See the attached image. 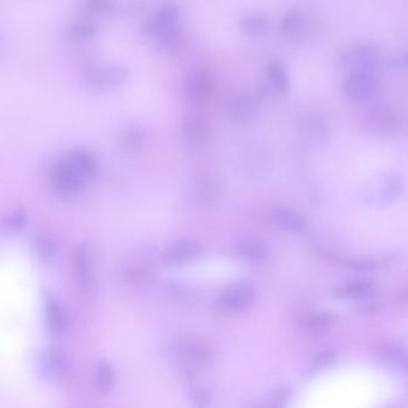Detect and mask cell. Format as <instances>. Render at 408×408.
Wrapping results in <instances>:
<instances>
[{
  "label": "cell",
  "mask_w": 408,
  "mask_h": 408,
  "mask_svg": "<svg viewBox=\"0 0 408 408\" xmlns=\"http://www.w3.org/2000/svg\"><path fill=\"white\" fill-rule=\"evenodd\" d=\"M402 190L404 181L399 174H379L364 187V202L370 206H388L400 198Z\"/></svg>",
  "instance_id": "cell-1"
},
{
  "label": "cell",
  "mask_w": 408,
  "mask_h": 408,
  "mask_svg": "<svg viewBox=\"0 0 408 408\" xmlns=\"http://www.w3.org/2000/svg\"><path fill=\"white\" fill-rule=\"evenodd\" d=\"M180 8L176 5H163L145 23V35L164 43H173L180 35Z\"/></svg>",
  "instance_id": "cell-2"
},
{
  "label": "cell",
  "mask_w": 408,
  "mask_h": 408,
  "mask_svg": "<svg viewBox=\"0 0 408 408\" xmlns=\"http://www.w3.org/2000/svg\"><path fill=\"white\" fill-rule=\"evenodd\" d=\"M342 67L347 73L372 74L379 66V57L371 45L357 43L351 45L340 57Z\"/></svg>",
  "instance_id": "cell-3"
},
{
  "label": "cell",
  "mask_w": 408,
  "mask_h": 408,
  "mask_svg": "<svg viewBox=\"0 0 408 408\" xmlns=\"http://www.w3.org/2000/svg\"><path fill=\"white\" fill-rule=\"evenodd\" d=\"M176 356L188 375H193L210 363L211 351L198 339H185L176 347Z\"/></svg>",
  "instance_id": "cell-4"
},
{
  "label": "cell",
  "mask_w": 408,
  "mask_h": 408,
  "mask_svg": "<svg viewBox=\"0 0 408 408\" xmlns=\"http://www.w3.org/2000/svg\"><path fill=\"white\" fill-rule=\"evenodd\" d=\"M87 178L65 158L55 164L52 171V185L60 197H73L82 190Z\"/></svg>",
  "instance_id": "cell-5"
},
{
  "label": "cell",
  "mask_w": 408,
  "mask_h": 408,
  "mask_svg": "<svg viewBox=\"0 0 408 408\" xmlns=\"http://www.w3.org/2000/svg\"><path fill=\"white\" fill-rule=\"evenodd\" d=\"M362 125L367 132L377 136H389L401 127L400 116L387 107L371 108L362 118Z\"/></svg>",
  "instance_id": "cell-6"
},
{
  "label": "cell",
  "mask_w": 408,
  "mask_h": 408,
  "mask_svg": "<svg viewBox=\"0 0 408 408\" xmlns=\"http://www.w3.org/2000/svg\"><path fill=\"white\" fill-rule=\"evenodd\" d=\"M74 272L79 288L87 296L94 295L96 290L95 256L90 244H84L77 249L74 255Z\"/></svg>",
  "instance_id": "cell-7"
},
{
  "label": "cell",
  "mask_w": 408,
  "mask_h": 408,
  "mask_svg": "<svg viewBox=\"0 0 408 408\" xmlns=\"http://www.w3.org/2000/svg\"><path fill=\"white\" fill-rule=\"evenodd\" d=\"M190 199L199 210H215L220 199V183L211 175H199L192 183Z\"/></svg>",
  "instance_id": "cell-8"
},
{
  "label": "cell",
  "mask_w": 408,
  "mask_h": 408,
  "mask_svg": "<svg viewBox=\"0 0 408 408\" xmlns=\"http://www.w3.org/2000/svg\"><path fill=\"white\" fill-rule=\"evenodd\" d=\"M255 289L248 283H237L227 288L219 298L223 309L239 313L248 309L255 300Z\"/></svg>",
  "instance_id": "cell-9"
},
{
  "label": "cell",
  "mask_w": 408,
  "mask_h": 408,
  "mask_svg": "<svg viewBox=\"0 0 408 408\" xmlns=\"http://www.w3.org/2000/svg\"><path fill=\"white\" fill-rule=\"evenodd\" d=\"M128 72L124 67H97L87 74V82L97 90L111 91L122 87L127 80Z\"/></svg>",
  "instance_id": "cell-10"
},
{
  "label": "cell",
  "mask_w": 408,
  "mask_h": 408,
  "mask_svg": "<svg viewBox=\"0 0 408 408\" xmlns=\"http://www.w3.org/2000/svg\"><path fill=\"white\" fill-rule=\"evenodd\" d=\"M227 114L234 124H252L260 114L259 99L251 95L235 96L227 104Z\"/></svg>",
  "instance_id": "cell-11"
},
{
  "label": "cell",
  "mask_w": 408,
  "mask_h": 408,
  "mask_svg": "<svg viewBox=\"0 0 408 408\" xmlns=\"http://www.w3.org/2000/svg\"><path fill=\"white\" fill-rule=\"evenodd\" d=\"M202 252V244L198 241L182 239L167 248L162 253L161 260L167 266H176L197 259Z\"/></svg>",
  "instance_id": "cell-12"
},
{
  "label": "cell",
  "mask_w": 408,
  "mask_h": 408,
  "mask_svg": "<svg viewBox=\"0 0 408 408\" xmlns=\"http://www.w3.org/2000/svg\"><path fill=\"white\" fill-rule=\"evenodd\" d=\"M182 136L185 144L193 148L206 146L212 138V128L209 121L202 118L187 120L182 127Z\"/></svg>",
  "instance_id": "cell-13"
},
{
  "label": "cell",
  "mask_w": 408,
  "mask_h": 408,
  "mask_svg": "<svg viewBox=\"0 0 408 408\" xmlns=\"http://www.w3.org/2000/svg\"><path fill=\"white\" fill-rule=\"evenodd\" d=\"M281 37L290 42L303 40L308 33V20L301 10H291L281 18L279 24Z\"/></svg>",
  "instance_id": "cell-14"
},
{
  "label": "cell",
  "mask_w": 408,
  "mask_h": 408,
  "mask_svg": "<svg viewBox=\"0 0 408 408\" xmlns=\"http://www.w3.org/2000/svg\"><path fill=\"white\" fill-rule=\"evenodd\" d=\"M344 91L350 99L356 101H367L376 92V82L372 74H350L344 83Z\"/></svg>",
  "instance_id": "cell-15"
},
{
  "label": "cell",
  "mask_w": 408,
  "mask_h": 408,
  "mask_svg": "<svg viewBox=\"0 0 408 408\" xmlns=\"http://www.w3.org/2000/svg\"><path fill=\"white\" fill-rule=\"evenodd\" d=\"M38 364L42 377L48 381H60L66 374L65 358L58 349H47L40 357Z\"/></svg>",
  "instance_id": "cell-16"
},
{
  "label": "cell",
  "mask_w": 408,
  "mask_h": 408,
  "mask_svg": "<svg viewBox=\"0 0 408 408\" xmlns=\"http://www.w3.org/2000/svg\"><path fill=\"white\" fill-rule=\"evenodd\" d=\"M45 321L48 330L54 335H62L65 333L69 326L66 311L60 302L50 293H45Z\"/></svg>",
  "instance_id": "cell-17"
},
{
  "label": "cell",
  "mask_w": 408,
  "mask_h": 408,
  "mask_svg": "<svg viewBox=\"0 0 408 408\" xmlns=\"http://www.w3.org/2000/svg\"><path fill=\"white\" fill-rule=\"evenodd\" d=\"M216 80L209 72H197L188 83V96L197 104H204L213 96Z\"/></svg>",
  "instance_id": "cell-18"
},
{
  "label": "cell",
  "mask_w": 408,
  "mask_h": 408,
  "mask_svg": "<svg viewBox=\"0 0 408 408\" xmlns=\"http://www.w3.org/2000/svg\"><path fill=\"white\" fill-rule=\"evenodd\" d=\"M375 356L379 363L392 370H401L406 367V352L404 349L394 344H384L377 347Z\"/></svg>",
  "instance_id": "cell-19"
},
{
  "label": "cell",
  "mask_w": 408,
  "mask_h": 408,
  "mask_svg": "<svg viewBox=\"0 0 408 408\" xmlns=\"http://www.w3.org/2000/svg\"><path fill=\"white\" fill-rule=\"evenodd\" d=\"M271 219L276 227L291 232H303L307 227L304 219L295 211L289 209H276L271 213Z\"/></svg>",
  "instance_id": "cell-20"
},
{
  "label": "cell",
  "mask_w": 408,
  "mask_h": 408,
  "mask_svg": "<svg viewBox=\"0 0 408 408\" xmlns=\"http://www.w3.org/2000/svg\"><path fill=\"white\" fill-rule=\"evenodd\" d=\"M99 33V25L92 20L83 18L74 22L66 30L67 41L72 43H84L90 41Z\"/></svg>",
  "instance_id": "cell-21"
},
{
  "label": "cell",
  "mask_w": 408,
  "mask_h": 408,
  "mask_svg": "<svg viewBox=\"0 0 408 408\" xmlns=\"http://www.w3.org/2000/svg\"><path fill=\"white\" fill-rule=\"evenodd\" d=\"M372 281L369 279H353L339 285L335 290V296L347 300H358L370 295L372 291Z\"/></svg>",
  "instance_id": "cell-22"
},
{
  "label": "cell",
  "mask_w": 408,
  "mask_h": 408,
  "mask_svg": "<svg viewBox=\"0 0 408 408\" xmlns=\"http://www.w3.org/2000/svg\"><path fill=\"white\" fill-rule=\"evenodd\" d=\"M236 254L253 264H262L267 261L271 253L266 244L258 241H244L236 247Z\"/></svg>",
  "instance_id": "cell-23"
},
{
  "label": "cell",
  "mask_w": 408,
  "mask_h": 408,
  "mask_svg": "<svg viewBox=\"0 0 408 408\" xmlns=\"http://www.w3.org/2000/svg\"><path fill=\"white\" fill-rule=\"evenodd\" d=\"M67 160L87 180L94 178L97 173L99 164H97L95 157L85 150L74 151L73 153H71L70 156L67 157Z\"/></svg>",
  "instance_id": "cell-24"
},
{
  "label": "cell",
  "mask_w": 408,
  "mask_h": 408,
  "mask_svg": "<svg viewBox=\"0 0 408 408\" xmlns=\"http://www.w3.org/2000/svg\"><path fill=\"white\" fill-rule=\"evenodd\" d=\"M268 80L276 94L288 96L290 92V77L284 65L279 62H273L268 67Z\"/></svg>",
  "instance_id": "cell-25"
},
{
  "label": "cell",
  "mask_w": 408,
  "mask_h": 408,
  "mask_svg": "<svg viewBox=\"0 0 408 408\" xmlns=\"http://www.w3.org/2000/svg\"><path fill=\"white\" fill-rule=\"evenodd\" d=\"M241 29L244 30V33L247 34L248 36L261 38L266 36L269 31V22L264 15L251 13L241 21Z\"/></svg>",
  "instance_id": "cell-26"
},
{
  "label": "cell",
  "mask_w": 408,
  "mask_h": 408,
  "mask_svg": "<svg viewBox=\"0 0 408 408\" xmlns=\"http://www.w3.org/2000/svg\"><path fill=\"white\" fill-rule=\"evenodd\" d=\"M244 168L253 176H259L265 173L269 165V158L267 155L259 148H252L244 156Z\"/></svg>",
  "instance_id": "cell-27"
},
{
  "label": "cell",
  "mask_w": 408,
  "mask_h": 408,
  "mask_svg": "<svg viewBox=\"0 0 408 408\" xmlns=\"http://www.w3.org/2000/svg\"><path fill=\"white\" fill-rule=\"evenodd\" d=\"M92 382H94V387L99 393H104H104L111 392L113 387H114V382H115V376H114L113 367L106 362H101L96 367L95 371H94Z\"/></svg>",
  "instance_id": "cell-28"
},
{
  "label": "cell",
  "mask_w": 408,
  "mask_h": 408,
  "mask_svg": "<svg viewBox=\"0 0 408 408\" xmlns=\"http://www.w3.org/2000/svg\"><path fill=\"white\" fill-rule=\"evenodd\" d=\"M334 316L330 314H314L309 315L302 321L305 330L311 333H318L327 330L333 323Z\"/></svg>",
  "instance_id": "cell-29"
},
{
  "label": "cell",
  "mask_w": 408,
  "mask_h": 408,
  "mask_svg": "<svg viewBox=\"0 0 408 408\" xmlns=\"http://www.w3.org/2000/svg\"><path fill=\"white\" fill-rule=\"evenodd\" d=\"M35 248L38 255L43 260H50L57 254L58 247L53 237L50 235H38L35 239Z\"/></svg>",
  "instance_id": "cell-30"
},
{
  "label": "cell",
  "mask_w": 408,
  "mask_h": 408,
  "mask_svg": "<svg viewBox=\"0 0 408 408\" xmlns=\"http://www.w3.org/2000/svg\"><path fill=\"white\" fill-rule=\"evenodd\" d=\"M145 143V134L139 128L128 129L124 136L125 148L128 151H138Z\"/></svg>",
  "instance_id": "cell-31"
},
{
  "label": "cell",
  "mask_w": 408,
  "mask_h": 408,
  "mask_svg": "<svg viewBox=\"0 0 408 408\" xmlns=\"http://www.w3.org/2000/svg\"><path fill=\"white\" fill-rule=\"evenodd\" d=\"M3 225L8 231L22 230L27 225V213L23 210L16 211L3 219Z\"/></svg>",
  "instance_id": "cell-32"
},
{
  "label": "cell",
  "mask_w": 408,
  "mask_h": 408,
  "mask_svg": "<svg viewBox=\"0 0 408 408\" xmlns=\"http://www.w3.org/2000/svg\"><path fill=\"white\" fill-rule=\"evenodd\" d=\"M84 8L89 15L99 16L109 10L111 0H84Z\"/></svg>",
  "instance_id": "cell-33"
},
{
  "label": "cell",
  "mask_w": 408,
  "mask_h": 408,
  "mask_svg": "<svg viewBox=\"0 0 408 408\" xmlns=\"http://www.w3.org/2000/svg\"><path fill=\"white\" fill-rule=\"evenodd\" d=\"M335 362V356L332 352H323L314 359V371H322L332 365Z\"/></svg>",
  "instance_id": "cell-34"
},
{
  "label": "cell",
  "mask_w": 408,
  "mask_h": 408,
  "mask_svg": "<svg viewBox=\"0 0 408 408\" xmlns=\"http://www.w3.org/2000/svg\"><path fill=\"white\" fill-rule=\"evenodd\" d=\"M150 271L146 267H133L127 272V279L129 283L139 284L148 279Z\"/></svg>",
  "instance_id": "cell-35"
}]
</instances>
